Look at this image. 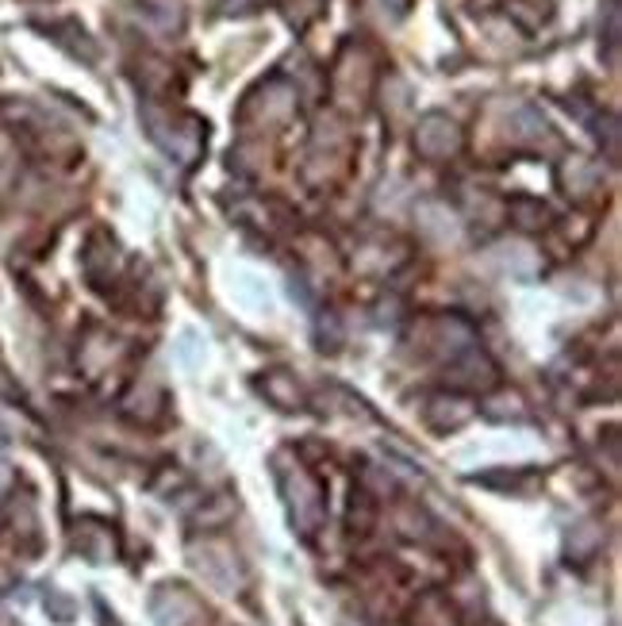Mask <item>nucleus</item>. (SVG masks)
Returning a JSON list of instances; mask_svg holds the SVG:
<instances>
[{
  "label": "nucleus",
  "mask_w": 622,
  "mask_h": 626,
  "mask_svg": "<svg viewBox=\"0 0 622 626\" xmlns=\"http://www.w3.org/2000/svg\"><path fill=\"white\" fill-rule=\"evenodd\" d=\"M4 484H9V469H4V465H0V489H4Z\"/></svg>",
  "instance_id": "nucleus-1"
}]
</instances>
